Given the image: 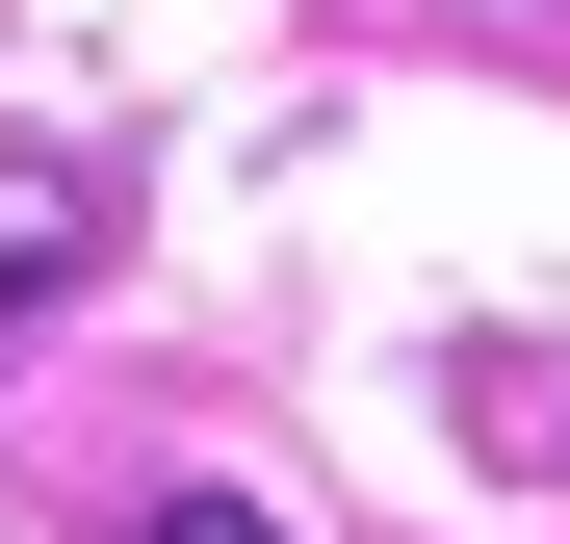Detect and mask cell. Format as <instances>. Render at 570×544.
<instances>
[{
  "mask_svg": "<svg viewBox=\"0 0 570 544\" xmlns=\"http://www.w3.org/2000/svg\"><path fill=\"white\" fill-rule=\"evenodd\" d=\"M52 286H105V181L78 156H0V337H27Z\"/></svg>",
  "mask_w": 570,
  "mask_h": 544,
  "instance_id": "cell-1",
  "label": "cell"
},
{
  "mask_svg": "<svg viewBox=\"0 0 570 544\" xmlns=\"http://www.w3.org/2000/svg\"><path fill=\"white\" fill-rule=\"evenodd\" d=\"M130 544H285V518H259V493H156Z\"/></svg>",
  "mask_w": 570,
  "mask_h": 544,
  "instance_id": "cell-2",
  "label": "cell"
}]
</instances>
